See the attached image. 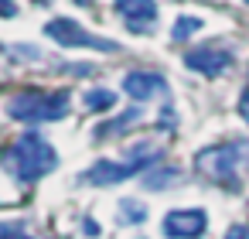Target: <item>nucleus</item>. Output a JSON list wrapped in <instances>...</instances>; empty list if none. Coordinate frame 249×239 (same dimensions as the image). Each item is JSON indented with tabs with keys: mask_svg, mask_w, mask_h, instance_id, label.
Returning <instances> with one entry per match:
<instances>
[{
	"mask_svg": "<svg viewBox=\"0 0 249 239\" xmlns=\"http://www.w3.org/2000/svg\"><path fill=\"white\" fill-rule=\"evenodd\" d=\"M55 164H58V154L41 133H24L4 150V167L18 181H28V184L55 171Z\"/></svg>",
	"mask_w": 249,
	"mask_h": 239,
	"instance_id": "1",
	"label": "nucleus"
},
{
	"mask_svg": "<svg viewBox=\"0 0 249 239\" xmlns=\"http://www.w3.org/2000/svg\"><path fill=\"white\" fill-rule=\"evenodd\" d=\"M69 92H18L7 99V116L21 120V123H48V120H62L69 113Z\"/></svg>",
	"mask_w": 249,
	"mask_h": 239,
	"instance_id": "2",
	"label": "nucleus"
},
{
	"mask_svg": "<svg viewBox=\"0 0 249 239\" xmlns=\"http://www.w3.org/2000/svg\"><path fill=\"white\" fill-rule=\"evenodd\" d=\"M198 171L215 178V181H232L235 171H242L249 164V140H232V144H218L198 154Z\"/></svg>",
	"mask_w": 249,
	"mask_h": 239,
	"instance_id": "3",
	"label": "nucleus"
},
{
	"mask_svg": "<svg viewBox=\"0 0 249 239\" xmlns=\"http://www.w3.org/2000/svg\"><path fill=\"white\" fill-rule=\"evenodd\" d=\"M154 161H160V150H157V147H140V154L130 157L126 164H120V161H96V164L82 174V181H86V184H116V181H126V178H133V174H143Z\"/></svg>",
	"mask_w": 249,
	"mask_h": 239,
	"instance_id": "4",
	"label": "nucleus"
},
{
	"mask_svg": "<svg viewBox=\"0 0 249 239\" xmlns=\"http://www.w3.org/2000/svg\"><path fill=\"white\" fill-rule=\"evenodd\" d=\"M45 35H48L52 41L65 45V48H96V52H120V45H116V41H109V38H99V35L86 31V28H82L79 21H69V18H55V21H48V24H45Z\"/></svg>",
	"mask_w": 249,
	"mask_h": 239,
	"instance_id": "5",
	"label": "nucleus"
},
{
	"mask_svg": "<svg viewBox=\"0 0 249 239\" xmlns=\"http://www.w3.org/2000/svg\"><path fill=\"white\" fill-rule=\"evenodd\" d=\"M184 69H191V72H198V75H205V79H215V75H222V72L232 69V55H229L225 48H215V45L191 48V52L184 55Z\"/></svg>",
	"mask_w": 249,
	"mask_h": 239,
	"instance_id": "6",
	"label": "nucleus"
},
{
	"mask_svg": "<svg viewBox=\"0 0 249 239\" xmlns=\"http://www.w3.org/2000/svg\"><path fill=\"white\" fill-rule=\"evenodd\" d=\"M208 229V215L201 208H174L164 219V236L171 239H198Z\"/></svg>",
	"mask_w": 249,
	"mask_h": 239,
	"instance_id": "7",
	"label": "nucleus"
},
{
	"mask_svg": "<svg viewBox=\"0 0 249 239\" xmlns=\"http://www.w3.org/2000/svg\"><path fill=\"white\" fill-rule=\"evenodd\" d=\"M116 11L126 21V28L140 31V35H147L154 28V21H157V4L154 0H116Z\"/></svg>",
	"mask_w": 249,
	"mask_h": 239,
	"instance_id": "8",
	"label": "nucleus"
},
{
	"mask_svg": "<svg viewBox=\"0 0 249 239\" xmlns=\"http://www.w3.org/2000/svg\"><path fill=\"white\" fill-rule=\"evenodd\" d=\"M123 92H126L130 99L143 103V99H154V96H167V82H164V75H157V72H126Z\"/></svg>",
	"mask_w": 249,
	"mask_h": 239,
	"instance_id": "9",
	"label": "nucleus"
},
{
	"mask_svg": "<svg viewBox=\"0 0 249 239\" xmlns=\"http://www.w3.org/2000/svg\"><path fill=\"white\" fill-rule=\"evenodd\" d=\"M133 123H140V110H137V106H133V110H126L123 116H116V120L103 123V127L96 130V137H116V133H123L126 127H133Z\"/></svg>",
	"mask_w": 249,
	"mask_h": 239,
	"instance_id": "10",
	"label": "nucleus"
},
{
	"mask_svg": "<svg viewBox=\"0 0 249 239\" xmlns=\"http://www.w3.org/2000/svg\"><path fill=\"white\" fill-rule=\"evenodd\" d=\"M82 103H86V110L103 113V110H113V106H116V92H109V89H89V92L82 96Z\"/></svg>",
	"mask_w": 249,
	"mask_h": 239,
	"instance_id": "11",
	"label": "nucleus"
},
{
	"mask_svg": "<svg viewBox=\"0 0 249 239\" xmlns=\"http://www.w3.org/2000/svg\"><path fill=\"white\" fill-rule=\"evenodd\" d=\"M120 222H133V225H140V222H147V205L143 202H133V198H123L120 202Z\"/></svg>",
	"mask_w": 249,
	"mask_h": 239,
	"instance_id": "12",
	"label": "nucleus"
},
{
	"mask_svg": "<svg viewBox=\"0 0 249 239\" xmlns=\"http://www.w3.org/2000/svg\"><path fill=\"white\" fill-rule=\"evenodd\" d=\"M198 28H201V18H178V21H174V31H171V38H174V41H184V38H191Z\"/></svg>",
	"mask_w": 249,
	"mask_h": 239,
	"instance_id": "13",
	"label": "nucleus"
},
{
	"mask_svg": "<svg viewBox=\"0 0 249 239\" xmlns=\"http://www.w3.org/2000/svg\"><path fill=\"white\" fill-rule=\"evenodd\" d=\"M171 181H178V171L171 167V171H154V174H147V184L150 188H164V184H171Z\"/></svg>",
	"mask_w": 249,
	"mask_h": 239,
	"instance_id": "14",
	"label": "nucleus"
},
{
	"mask_svg": "<svg viewBox=\"0 0 249 239\" xmlns=\"http://www.w3.org/2000/svg\"><path fill=\"white\" fill-rule=\"evenodd\" d=\"M225 239H249V225H232L225 232Z\"/></svg>",
	"mask_w": 249,
	"mask_h": 239,
	"instance_id": "15",
	"label": "nucleus"
},
{
	"mask_svg": "<svg viewBox=\"0 0 249 239\" xmlns=\"http://www.w3.org/2000/svg\"><path fill=\"white\" fill-rule=\"evenodd\" d=\"M18 14V4L14 0H0V18H14Z\"/></svg>",
	"mask_w": 249,
	"mask_h": 239,
	"instance_id": "16",
	"label": "nucleus"
},
{
	"mask_svg": "<svg viewBox=\"0 0 249 239\" xmlns=\"http://www.w3.org/2000/svg\"><path fill=\"white\" fill-rule=\"evenodd\" d=\"M239 116H242V120L249 123V89H246V92L239 96Z\"/></svg>",
	"mask_w": 249,
	"mask_h": 239,
	"instance_id": "17",
	"label": "nucleus"
},
{
	"mask_svg": "<svg viewBox=\"0 0 249 239\" xmlns=\"http://www.w3.org/2000/svg\"><path fill=\"white\" fill-rule=\"evenodd\" d=\"M18 52V58H38V48L35 45H24V48H14Z\"/></svg>",
	"mask_w": 249,
	"mask_h": 239,
	"instance_id": "18",
	"label": "nucleus"
},
{
	"mask_svg": "<svg viewBox=\"0 0 249 239\" xmlns=\"http://www.w3.org/2000/svg\"><path fill=\"white\" fill-rule=\"evenodd\" d=\"M14 232H21V225H0V239H11Z\"/></svg>",
	"mask_w": 249,
	"mask_h": 239,
	"instance_id": "19",
	"label": "nucleus"
},
{
	"mask_svg": "<svg viewBox=\"0 0 249 239\" xmlns=\"http://www.w3.org/2000/svg\"><path fill=\"white\" fill-rule=\"evenodd\" d=\"M11 239H28V236H24V232H14V236H11Z\"/></svg>",
	"mask_w": 249,
	"mask_h": 239,
	"instance_id": "20",
	"label": "nucleus"
},
{
	"mask_svg": "<svg viewBox=\"0 0 249 239\" xmlns=\"http://www.w3.org/2000/svg\"><path fill=\"white\" fill-rule=\"evenodd\" d=\"M242 4H246V7H249V0H242Z\"/></svg>",
	"mask_w": 249,
	"mask_h": 239,
	"instance_id": "21",
	"label": "nucleus"
}]
</instances>
